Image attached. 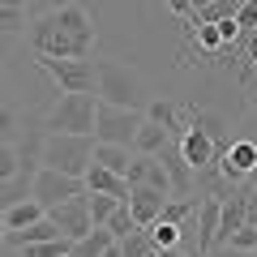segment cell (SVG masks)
Wrapping results in <instances>:
<instances>
[{"mask_svg":"<svg viewBox=\"0 0 257 257\" xmlns=\"http://www.w3.org/2000/svg\"><path fill=\"white\" fill-rule=\"evenodd\" d=\"M240 5L244 0H210L206 9H197V22H206V26H219V22H231L240 13Z\"/></svg>","mask_w":257,"mask_h":257,"instance_id":"ffe728a7","label":"cell"},{"mask_svg":"<svg viewBox=\"0 0 257 257\" xmlns=\"http://www.w3.org/2000/svg\"><path fill=\"white\" fill-rule=\"evenodd\" d=\"M142 184H150V189H159V193L172 197V180H167V167H163L159 155H146V176H142Z\"/></svg>","mask_w":257,"mask_h":257,"instance_id":"cb8c5ba5","label":"cell"},{"mask_svg":"<svg viewBox=\"0 0 257 257\" xmlns=\"http://www.w3.org/2000/svg\"><path fill=\"white\" fill-rule=\"evenodd\" d=\"M219 210H223V202L214 197V193H206L202 202H197V210H193V219H197V253L202 257L214 253V240H219Z\"/></svg>","mask_w":257,"mask_h":257,"instance_id":"30bf717a","label":"cell"},{"mask_svg":"<svg viewBox=\"0 0 257 257\" xmlns=\"http://www.w3.org/2000/svg\"><path fill=\"white\" fill-rule=\"evenodd\" d=\"M22 163H18V146L13 142H0V180H9V176H18Z\"/></svg>","mask_w":257,"mask_h":257,"instance_id":"f546056e","label":"cell"},{"mask_svg":"<svg viewBox=\"0 0 257 257\" xmlns=\"http://www.w3.org/2000/svg\"><path fill=\"white\" fill-rule=\"evenodd\" d=\"M163 9L172 18H193V0H163Z\"/></svg>","mask_w":257,"mask_h":257,"instance_id":"4dcf8cb0","label":"cell"},{"mask_svg":"<svg viewBox=\"0 0 257 257\" xmlns=\"http://www.w3.org/2000/svg\"><path fill=\"white\" fill-rule=\"evenodd\" d=\"M47 219L60 227V236L73 240V244H77L82 236H90V231H94L90 206H86V193H82V197H69V202H60V206H52V210H47Z\"/></svg>","mask_w":257,"mask_h":257,"instance_id":"9c48e42d","label":"cell"},{"mask_svg":"<svg viewBox=\"0 0 257 257\" xmlns=\"http://www.w3.org/2000/svg\"><path fill=\"white\" fill-rule=\"evenodd\" d=\"M103 227H107V231H111V236H116V240L133 236V231H138V223H133V214H128V202H120L116 210H111V219L103 223Z\"/></svg>","mask_w":257,"mask_h":257,"instance_id":"d4e9b609","label":"cell"},{"mask_svg":"<svg viewBox=\"0 0 257 257\" xmlns=\"http://www.w3.org/2000/svg\"><path fill=\"white\" fill-rule=\"evenodd\" d=\"M94 107L99 94H60L52 111L43 116L47 133H77V138H94Z\"/></svg>","mask_w":257,"mask_h":257,"instance_id":"3957f363","label":"cell"},{"mask_svg":"<svg viewBox=\"0 0 257 257\" xmlns=\"http://www.w3.org/2000/svg\"><path fill=\"white\" fill-rule=\"evenodd\" d=\"M94 69H99V86H94V94H99L103 103H111V107H128V111H146L150 107V82L133 69L128 60H120V56H103V60H94Z\"/></svg>","mask_w":257,"mask_h":257,"instance_id":"6da1fadb","label":"cell"},{"mask_svg":"<svg viewBox=\"0 0 257 257\" xmlns=\"http://www.w3.org/2000/svg\"><path fill=\"white\" fill-rule=\"evenodd\" d=\"M43 214H47V210L30 197V202H18V206H9V210H5V223H9V231H22V227H30V223H39Z\"/></svg>","mask_w":257,"mask_h":257,"instance_id":"d6986e66","label":"cell"},{"mask_svg":"<svg viewBox=\"0 0 257 257\" xmlns=\"http://www.w3.org/2000/svg\"><path fill=\"white\" fill-rule=\"evenodd\" d=\"M82 193H86V180L64 176V172H52V167H39L35 180H30V197H35L43 210H52V206L69 202V197H82Z\"/></svg>","mask_w":257,"mask_h":257,"instance_id":"8992f818","label":"cell"},{"mask_svg":"<svg viewBox=\"0 0 257 257\" xmlns=\"http://www.w3.org/2000/svg\"><path fill=\"white\" fill-rule=\"evenodd\" d=\"M167 142H176V138L167 133L163 124H155V120H142L138 138H133V155H163Z\"/></svg>","mask_w":257,"mask_h":257,"instance_id":"5bb4252c","label":"cell"},{"mask_svg":"<svg viewBox=\"0 0 257 257\" xmlns=\"http://www.w3.org/2000/svg\"><path fill=\"white\" fill-rule=\"evenodd\" d=\"M111 244H116V236H111L107 227H94L90 236H82V240L73 244V253H69V257H103Z\"/></svg>","mask_w":257,"mask_h":257,"instance_id":"ac0fdd59","label":"cell"},{"mask_svg":"<svg viewBox=\"0 0 257 257\" xmlns=\"http://www.w3.org/2000/svg\"><path fill=\"white\" fill-rule=\"evenodd\" d=\"M197 47H202L206 56H214V52H219V47H227V43H223L219 26H206V22H197Z\"/></svg>","mask_w":257,"mask_h":257,"instance_id":"f1b7e54d","label":"cell"},{"mask_svg":"<svg viewBox=\"0 0 257 257\" xmlns=\"http://www.w3.org/2000/svg\"><path fill=\"white\" fill-rule=\"evenodd\" d=\"M163 257H189V253H184V248H172V253H163Z\"/></svg>","mask_w":257,"mask_h":257,"instance_id":"e575fe53","label":"cell"},{"mask_svg":"<svg viewBox=\"0 0 257 257\" xmlns=\"http://www.w3.org/2000/svg\"><path fill=\"white\" fill-rule=\"evenodd\" d=\"M94 163V138H77V133H47L43 138V167L82 180Z\"/></svg>","mask_w":257,"mask_h":257,"instance_id":"7a4b0ae2","label":"cell"},{"mask_svg":"<svg viewBox=\"0 0 257 257\" xmlns=\"http://www.w3.org/2000/svg\"><path fill=\"white\" fill-rule=\"evenodd\" d=\"M35 64L56 82L60 94H94V86H99L94 56H86V60H77V56H64V60L60 56H35Z\"/></svg>","mask_w":257,"mask_h":257,"instance_id":"277c9868","label":"cell"},{"mask_svg":"<svg viewBox=\"0 0 257 257\" xmlns=\"http://www.w3.org/2000/svg\"><path fill=\"white\" fill-rule=\"evenodd\" d=\"M22 257H69L73 253V240L60 236V240H43V244H22Z\"/></svg>","mask_w":257,"mask_h":257,"instance_id":"603a6c76","label":"cell"},{"mask_svg":"<svg viewBox=\"0 0 257 257\" xmlns=\"http://www.w3.org/2000/svg\"><path fill=\"white\" fill-rule=\"evenodd\" d=\"M0 5H5V9H26L30 0H0Z\"/></svg>","mask_w":257,"mask_h":257,"instance_id":"d6a6232c","label":"cell"},{"mask_svg":"<svg viewBox=\"0 0 257 257\" xmlns=\"http://www.w3.org/2000/svg\"><path fill=\"white\" fill-rule=\"evenodd\" d=\"M5 60H9V35H0V73H5Z\"/></svg>","mask_w":257,"mask_h":257,"instance_id":"1f68e13d","label":"cell"},{"mask_svg":"<svg viewBox=\"0 0 257 257\" xmlns=\"http://www.w3.org/2000/svg\"><path fill=\"white\" fill-rule=\"evenodd\" d=\"M82 180H86L90 193H111V197H120V202H128V180L116 176V172H107V167H99V163H90V172H86Z\"/></svg>","mask_w":257,"mask_h":257,"instance_id":"4fadbf2b","label":"cell"},{"mask_svg":"<svg viewBox=\"0 0 257 257\" xmlns=\"http://www.w3.org/2000/svg\"><path fill=\"white\" fill-rule=\"evenodd\" d=\"M253 253H257V248H253Z\"/></svg>","mask_w":257,"mask_h":257,"instance_id":"8d00e7d4","label":"cell"},{"mask_svg":"<svg viewBox=\"0 0 257 257\" xmlns=\"http://www.w3.org/2000/svg\"><path fill=\"white\" fill-rule=\"evenodd\" d=\"M146 111H128V107H111V103L99 99L94 107V142H111V146H128L133 150V138H138Z\"/></svg>","mask_w":257,"mask_h":257,"instance_id":"5b68a950","label":"cell"},{"mask_svg":"<svg viewBox=\"0 0 257 257\" xmlns=\"http://www.w3.org/2000/svg\"><path fill=\"white\" fill-rule=\"evenodd\" d=\"M128 159H133V150L128 146H111V142H94V163L107 167V172L124 176L128 172Z\"/></svg>","mask_w":257,"mask_h":257,"instance_id":"9a60e30c","label":"cell"},{"mask_svg":"<svg viewBox=\"0 0 257 257\" xmlns=\"http://www.w3.org/2000/svg\"><path fill=\"white\" fill-rule=\"evenodd\" d=\"M163 202H167V193L150 189V184H128V214H133L138 227H150L163 214Z\"/></svg>","mask_w":257,"mask_h":257,"instance_id":"8fae6325","label":"cell"},{"mask_svg":"<svg viewBox=\"0 0 257 257\" xmlns=\"http://www.w3.org/2000/svg\"><path fill=\"white\" fill-rule=\"evenodd\" d=\"M180 146V155H184V163L193 167V172H206V167H214V159H219V150H214V142L206 138L202 128H184V138L176 142Z\"/></svg>","mask_w":257,"mask_h":257,"instance_id":"7c38bea8","label":"cell"},{"mask_svg":"<svg viewBox=\"0 0 257 257\" xmlns=\"http://www.w3.org/2000/svg\"><path fill=\"white\" fill-rule=\"evenodd\" d=\"M146 257H163V253H159V248H150V253H146Z\"/></svg>","mask_w":257,"mask_h":257,"instance_id":"d590c367","label":"cell"},{"mask_svg":"<svg viewBox=\"0 0 257 257\" xmlns=\"http://www.w3.org/2000/svg\"><path fill=\"white\" fill-rule=\"evenodd\" d=\"M5 231H9V223H5V210H0V244H5Z\"/></svg>","mask_w":257,"mask_h":257,"instance_id":"836d02e7","label":"cell"},{"mask_svg":"<svg viewBox=\"0 0 257 257\" xmlns=\"http://www.w3.org/2000/svg\"><path fill=\"white\" fill-rule=\"evenodd\" d=\"M146 236H150V244H155L159 253H172V248H180V244H184V227H176V223H163V219L150 223Z\"/></svg>","mask_w":257,"mask_h":257,"instance_id":"2e32d148","label":"cell"},{"mask_svg":"<svg viewBox=\"0 0 257 257\" xmlns=\"http://www.w3.org/2000/svg\"><path fill=\"white\" fill-rule=\"evenodd\" d=\"M30 180H35V176H26V172L0 180V210H9V206H18V202H30Z\"/></svg>","mask_w":257,"mask_h":257,"instance_id":"e0dca14e","label":"cell"},{"mask_svg":"<svg viewBox=\"0 0 257 257\" xmlns=\"http://www.w3.org/2000/svg\"><path fill=\"white\" fill-rule=\"evenodd\" d=\"M47 18H52L60 30H69L73 39H82V43H94V39H99L94 13H90V5H82V0H64V5H52V9H47Z\"/></svg>","mask_w":257,"mask_h":257,"instance_id":"ba28073f","label":"cell"},{"mask_svg":"<svg viewBox=\"0 0 257 257\" xmlns=\"http://www.w3.org/2000/svg\"><path fill=\"white\" fill-rule=\"evenodd\" d=\"M193 210H197V202H193V197H167L159 219H163V223H176V227H184V223L193 219Z\"/></svg>","mask_w":257,"mask_h":257,"instance_id":"7402d4cb","label":"cell"},{"mask_svg":"<svg viewBox=\"0 0 257 257\" xmlns=\"http://www.w3.org/2000/svg\"><path fill=\"white\" fill-rule=\"evenodd\" d=\"M26 9H5L0 5V35H9V39H18V35H26Z\"/></svg>","mask_w":257,"mask_h":257,"instance_id":"484cf974","label":"cell"},{"mask_svg":"<svg viewBox=\"0 0 257 257\" xmlns=\"http://www.w3.org/2000/svg\"><path fill=\"white\" fill-rule=\"evenodd\" d=\"M223 248H231V253H253V248H257V223L236 227V231H231V240H227Z\"/></svg>","mask_w":257,"mask_h":257,"instance_id":"4316f807","label":"cell"},{"mask_svg":"<svg viewBox=\"0 0 257 257\" xmlns=\"http://www.w3.org/2000/svg\"><path fill=\"white\" fill-rule=\"evenodd\" d=\"M86 206H90V223H94V227H103V223L111 219V210L120 206V197H111V193H90V189H86Z\"/></svg>","mask_w":257,"mask_h":257,"instance_id":"44dd1931","label":"cell"},{"mask_svg":"<svg viewBox=\"0 0 257 257\" xmlns=\"http://www.w3.org/2000/svg\"><path fill=\"white\" fill-rule=\"evenodd\" d=\"M214 163H219V176H223V180L244 184L248 176L257 172V138H236L219 159H214Z\"/></svg>","mask_w":257,"mask_h":257,"instance_id":"52a82bcc","label":"cell"},{"mask_svg":"<svg viewBox=\"0 0 257 257\" xmlns=\"http://www.w3.org/2000/svg\"><path fill=\"white\" fill-rule=\"evenodd\" d=\"M150 248H155V244H150L146 227H138L133 236H124V240H120V257H146Z\"/></svg>","mask_w":257,"mask_h":257,"instance_id":"83f0119b","label":"cell"}]
</instances>
